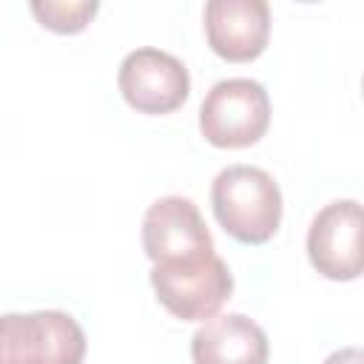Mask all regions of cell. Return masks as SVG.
I'll return each mask as SVG.
<instances>
[{
	"label": "cell",
	"instance_id": "obj_1",
	"mask_svg": "<svg viewBox=\"0 0 364 364\" xmlns=\"http://www.w3.org/2000/svg\"><path fill=\"white\" fill-rule=\"evenodd\" d=\"M216 222L242 245H264L282 222V191L256 165H228L210 185Z\"/></svg>",
	"mask_w": 364,
	"mask_h": 364
},
{
	"label": "cell",
	"instance_id": "obj_2",
	"mask_svg": "<svg viewBox=\"0 0 364 364\" xmlns=\"http://www.w3.org/2000/svg\"><path fill=\"white\" fill-rule=\"evenodd\" d=\"M85 333L63 310L3 313L0 364H82Z\"/></svg>",
	"mask_w": 364,
	"mask_h": 364
},
{
	"label": "cell",
	"instance_id": "obj_3",
	"mask_svg": "<svg viewBox=\"0 0 364 364\" xmlns=\"http://www.w3.org/2000/svg\"><path fill=\"white\" fill-rule=\"evenodd\" d=\"M270 125V97L247 77L219 80L199 105V131L216 148L256 145Z\"/></svg>",
	"mask_w": 364,
	"mask_h": 364
},
{
	"label": "cell",
	"instance_id": "obj_4",
	"mask_svg": "<svg viewBox=\"0 0 364 364\" xmlns=\"http://www.w3.org/2000/svg\"><path fill=\"white\" fill-rule=\"evenodd\" d=\"M142 250L154 264L173 267L213 256V239L191 199L162 196L142 216Z\"/></svg>",
	"mask_w": 364,
	"mask_h": 364
},
{
	"label": "cell",
	"instance_id": "obj_5",
	"mask_svg": "<svg viewBox=\"0 0 364 364\" xmlns=\"http://www.w3.org/2000/svg\"><path fill=\"white\" fill-rule=\"evenodd\" d=\"M151 284L159 304L182 321H205L230 299L233 276L216 253L191 264H173L151 270Z\"/></svg>",
	"mask_w": 364,
	"mask_h": 364
},
{
	"label": "cell",
	"instance_id": "obj_6",
	"mask_svg": "<svg viewBox=\"0 0 364 364\" xmlns=\"http://www.w3.org/2000/svg\"><path fill=\"white\" fill-rule=\"evenodd\" d=\"M117 82L134 111L154 117L176 111L191 94V77L185 63L151 46L125 54Z\"/></svg>",
	"mask_w": 364,
	"mask_h": 364
},
{
	"label": "cell",
	"instance_id": "obj_7",
	"mask_svg": "<svg viewBox=\"0 0 364 364\" xmlns=\"http://www.w3.org/2000/svg\"><path fill=\"white\" fill-rule=\"evenodd\" d=\"M310 264L333 282H353L361 276V205L338 199L324 205L307 230Z\"/></svg>",
	"mask_w": 364,
	"mask_h": 364
},
{
	"label": "cell",
	"instance_id": "obj_8",
	"mask_svg": "<svg viewBox=\"0 0 364 364\" xmlns=\"http://www.w3.org/2000/svg\"><path fill=\"white\" fill-rule=\"evenodd\" d=\"M205 34L222 60L250 63L267 48L270 6L264 0H210L205 3Z\"/></svg>",
	"mask_w": 364,
	"mask_h": 364
},
{
	"label": "cell",
	"instance_id": "obj_9",
	"mask_svg": "<svg viewBox=\"0 0 364 364\" xmlns=\"http://www.w3.org/2000/svg\"><path fill=\"white\" fill-rule=\"evenodd\" d=\"M193 364H267L264 330L242 316H210L191 338Z\"/></svg>",
	"mask_w": 364,
	"mask_h": 364
},
{
	"label": "cell",
	"instance_id": "obj_10",
	"mask_svg": "<svg viewBox=\"0 0 364 364\" xmlns=\"http://www.w3.org/2000/svg\"><path fill=\"white\" fill-rule=\"evenodd\" d=\"M97 0H34L31 14L40 20L43 28H51L57 34H77L82 31L91 17L97 14Z\"/></svg>",
	"mask_w": 364,
	"mask_h": 364
},
{
	"label": "cell",
	"instance_id": "obj_11",
	"mask_svg": "<svg viewBox=\"0 0 364 364\" xmlns=\"http://www.w3.org/2000/svg\"><path fill=\"white\" fill-rule=\"evenodd\" d=\"M324 364H364L361 347H341L324 358Z\"/></svg>",
	"mask_w": 364,
	"mask_h": 364
}]
</instances>
